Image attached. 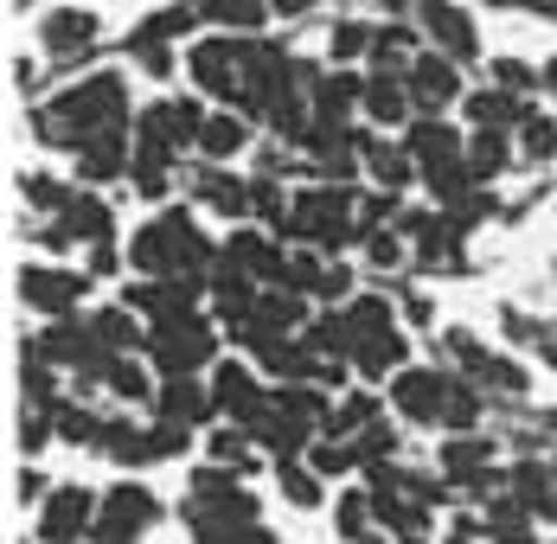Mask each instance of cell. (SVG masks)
<instances>
[{
    "label": "cell",
    "instance_id": "1",
    "mask_svg": "<svg viewBox=\"0 0 557 544\" xmlns=\"http://www.w3.org/2000/svg\"><path fill=\"white\" fill-rule=\"evenodd\" d=\"M122 122H135L122 71H90L84 84H71V90H58L52 103L33 109V135H39L46 148H64V154H77L84 141L110 135Z\"/></svg>",
    "mask_w": 557,
    "mask_h": 544
},
{
    "label": "cell",
    "instance_id": "2",
    "mask_svg": "<svg viewBox=\"0 0 557 544\" xmlns=\"http://www.w3.org/2000/svg\"><path fill=\"white\" fill-rule=\"evenodd\" d=\"M128 270L141 282H206L212 288V270H219V244L199 231V218H186V206H168L148 224H135L128 237Z\"/></svg>",
    "mask_w": 557,
    "mask_h": 544
},
{
    "label": "cell",
    "instance_id": "3",
    "mask_svg": "<svg viewBox=\"0 0 557 544\" xmlns=\"http://www.w3.org/2000/svg\"><path fill=\"white\" fill-rule=\"evenodd\" d=\"M282 237H288L295 250L339 257L346 244H359V193H352V186H327V180L301 186V193H295V206H288Z\"/></svg>",
    "mask_w": 557,
    "mask_h": 544
},
{
    "label": "cell",
    "instance_id": "4",
    "mask_svg": "<svg viewBox=\"0 0 557 544\" xmlns=\"http://www.w3.org/2000/svg\"><path fill=\"white\" fill-rule=\"evenodd\" d=\"M186 77L206 103L237 109L244 97V77H250V39L244 33H212V39H193L186 46Z\"/></svg>",
    "mask_w": 557,
    "mask_h": 544
},
{
    "label": "cell",
    "instance_id": "5",
    "mask_svg": "<svg viewBox=\"0 0 557 544\" xmlns=\"http://www.w3.org/2000/svg\"><path fill=\"white\" fill-rule=\"evenodd\" d=\"M148 359L161 379H199L206 366H219V326L212 314H180V321L148 326Z\"/></svg>",
    "mask_w": 557,
    "mask_h": 544
},
{
    "label": "cell",
    "instance_id": "6",
    "mask_svg": "<svg viewBox=\"0 0 557 544\" xmlns=\"http://www.w3.org/2000/svg\"><path fill=\"white\" fill-rule=\"evenodd\" d=\"M219 263L237 275H250L257 288H282V275H288V250H282L276 231H263V224H231V237L219 244Z\"/></svg>",
    "mask_w": 557,
    "mask_h": 544
},
{
    "label": "cell",
    "instance_id": "7",
    "mask_svg": "<svg viewBox=\"0 0 557 544\" xmlns=\"http://www.w3.org/2000/svg\"><path fill=\"white\" fill-rule=\"evenodd\" d=\"M90 288V270H58V263H26L20 270V301L46 321H71Z\"/></svg>",
    "mask_w": 557,
    "mask_h": 544
},
{
    "label": "cell",
    "instance_id": "8",
    "mask_svg": "<svg viewBox=\"0 0 557 544\" xmlns=\"http://www.w3.org/2000/svg\"><path fill=\"white\" fill-rule=\"evenodd\" d=\"M154 519H161V499L148 487H135V481H122V487L103 493V512H97V532H90V539L97 544H135Z\"/></svg>",
    "mask_w": 557,
    "mask_h": 544
},
{
    "label": "cell",
    "instance_id": "9",
    "mask_svg": "<svg viewBox=\"0 0 557 544\" xmlns=\"http://www.w3.org/2000/svg\"><path fill=\"white\" fill-rule=\"evenodd\" d=\"M417 26H423L430 52L455 58V64H474V58H481L474 13H468V7H455V0H417Z\"/></svg>",
    "mask_w": 557,
    "mask_h": 544
},
{
    "label": "cell",
    "instance_id": "10",
    "mask_svg": "<svg viewBox=\"0 0 557 544\" xmlns=\"http://www.w3.org/2000/svg\"><path fill=\"white\" fill-rule=\"evenodd\" d=\"M448 366H404L397 379H391V404H397V417L404 423H436L443 430V404H448Z\"/></svg>",
    "mask_w": 557,
    "mask_h": 544
},
{
    "label": "cell",
    "instance_id": "11",
    "mask_svg": "<svg viewBox=\"0 0 557 544\" xmlns=\"http://www.w3.org/2000/svg\"><path fill=\"white\" fill-rule=\"evenodd\" d=\"M103 499L90 487H52L39 506V539L46 544H84V532H97Z\"/></svg>",
    "mask_w": 557,
    "mask_h": 544
},
{
    "label": "cell",
    "instance_id": "12",
    "mask_svg": "<svg viewBox=\"0 0 557 544\" xmlns=\"http://www.w3.org/2000/svg\"><path fill=\"white\" fill-rule=\"evenodd\" d=\"M90 46H97V13H84V7H46L39 13V52L52 64H84Z\"/></svg>",
    "mask_w": 557,
    "mask_h": 544
},
{
    "label": "cell",
    "instance_id": "13",
    "mask_svg": "<svg viewBox=\"0 0 557 544\" xmlns=\"http://www.w3.org/2000/svg\"><path fill=\"white\" fill-rule=\"evenodd\" d=\"M404 84H410V103H417V115H443V109H461V64L443 52H423L410 71H404Z\"/></svg>",
    "mask_w": 557,
    "mask_h": 544
},
{
    "label": "cell",
    "instance_id": "14",
    "mask_svg": "<svg viewBox=\"0 0 557 544\" xmlns=\"http://www.w3.org/2000/svg\"><path fill=\"white\" fill-rule=\"evenodd\" d=\"M212 397H219V417H237V430H250L270 410V391L257 379V366H237V359L212 366Z\"/></svg>",
    "mask_w": 557,
    "mask_h": 544
},
{
    "label": "cell",
    "instance_id": "15",
    "mask_svg": "<svg viewBox=\"0 0 557 544\" xmlns=\"http://www.w3.org/2000/svg\"><path fill=\"white\" fill-rule=\"evenodd\" d=\"M199 295H212V288H206V282H180V275H173V282H141V275H135V282H128V295H122V308H135V314H141V321H180V314H193V308H199Z\"/></svg>",
    "mask_w": 557,
    "mask_h": 544
},
{
    "label": "cell",
    "instance_id": "16",
    "mask_svg": "<svg viewBox=\"0 0 557 544\" xmlns=\"http://www.w3.org/2000/svg\"><path fill=\"white\" fill-rule=\"evenodd\" d=\"M186 193H193V206H206V212L212 218H231V224H244V218H250V180H244V173H231V166H199V173H193V186H186Z\"/></svg>",
    "mask_w": 557,
    "mask_h": 544
},
{
    "label": "cell",
    "instance_id": "17",
    "mask_svg": "<svg viewBox=\"0 0 557 544\" xmlns=\"http://www.w3.org/2000/svg\"><path fill=\"white\" fill-rule=\"evenodd\" d=\"M359 115H366L372 128H410V122H417V103H410V84H404V71H366Z\"/></svg>",
    "mask_w": 557,
    "mask_h": 544
},
{
    "label": "cell",
    "instance_id": "18",
    "mask_svg": "<svg viewBox=\"0 0 557 544\" xmlns=\"http://www.w3.org/2000/svg\"><path fill=\"white\" fill-rule=\"evenodd\" d=\"M128 166H135V122H122V128H110V135H97V141L77 148V180H84V186L122 180Z\"/></svg>",
    "mask_w": 557,
    "mask_h": 544
},
{
    "label": "cell",
    "instance_id": "19",
    "mask_svg": "<svg viewBox=\"0 0 557 544\" xmlns=\"http://www.w3.org/2000/svg\"><path fill=\"white\" fill-rule=\"evenodd\" d=\"M443 481L448 487H494V442L487 435H448L443 442Z\"/></svg>",
    "mask_w": 557,
    "mask_h": 544
},
{
    "label": "cell",
    "instance_id": "20",
    "mask_svg": "<svg viewBox=\"0 0 557 544\" xmlns=\"http://www.w3.org/2000/svg\"><path fill=\"white\" fill-rule=\"evenodd\" d=\"M154 417L186 423V430H206V423L219 417V397H212V384H199V379H161V391H154Z\"/></svg>",
    "mask_w": 557,
    "mask_h": 544
},
{
    "label": "cell",
    "instance_id": "21",
    "mask_svg": "<svg viewBox=\"0 0 557 544\" xmlns=\"http://www.w3.org/2000/svg\"><path fill=\"white\" fill-rule=\"evenodd\" d=\"M58 224L71 231V244H115V218L110 206L97 199V193H84V186H71V199H64V212H58Z\"/></svg>",
    "mask_w": 557,
    "mask_h": 544
},
{
    "label": "cell",
    "instance_id": "22",
    "mask_svg": "<svg viewBox=\"0 0 557 544\" xmlns=\"http://www.w3.org/2000/svg\"><path fill=\"white\" fill-rule=\"evenodd\" d=\"M250 148V115H237V109H212L206 115V128H199V161H212V166H224V161H237Z\"/></svg>",
    "mask_w": 557,
    "mask_h": 544
},
{
    "label": "cell",
    "instance_id": "23",
    "mask_svg": "<svg viewBox=\"0 0 557 544\" xmlns=\"http://www.w3.org/2000/svg\"><path fill=\"white\" fill-rule=\"evenodd\" d=\"M461 115H468V128H519L532 115V97H506L500 84H481L461 97Z\"/></svg>",
    "mask_w": 557,
    "mask_h": 544
},
{
    "label": "cell",
    "instance_id": "24",
    "mask_svg": "<svg viewBox=\"0 0 557 544\" xmlns=\"http://www.w3.org/2000/svg\"><path fill=\"white\" fill-rule=\"evenodd\" d=\"M512 161H525V154H519V128H468V166H474L481 186L500 180Z\"/></svg>",
    "mask_w": 557,
    "mask_h": 544
},
{
    "label": "cell",
    "instance_id": "25",
    "mask_svg": "<svg viewBox=\"0 0 557 544\" xmlns=\"http://www.w3.org/2000/svg\"><path fill=\"white\" fill-rule=\"evenodd\" d=\"M404 148L417 154V166H430V161H448V154H468V135H461L448 115H417V122L404 128Z\"/></svg>",
    "mask_w": 557,
    "mask_h": 544
},
{
    "label": "cell",
    "instance_id": "26",
    "mask_svg": "<svg viewBox=\"0 0 557 544\" xmlns=\"http://www.w3.org/2000/svg\"><path fill=\"white\" fill-rule=\"evenodd\" d=\"M366 173H372V186H385V193H404L410 180H423L417 154H410L404 141H385V135H366Z\"/></svg>",
    "mask_w": 557,
    "mask_h": 544
},
{
    "label": "cell",
    "instance_id": "27",
    "mask_svg": "<svg viewBox=\"0 0 557 544\" xmlns=\"http://www.w3.org/2000/svg\"><path fill=\"white\" fill-rule=\"evenodd\" d=\"M404 366H410V339H404V326H397V333H379V339H359V346H352V372H359V379H372V384L397 379Z\"/></svg>",
    "mask_w": 557,
    "mask_h": 544
},
{
    "label": "cell",
    "instance_id": "28",
    "mask_svg": "<svg viewBox=\"0 0 557 544\" xmlns=\"http://www.w3.org/2000/svg\"><path fill=\"white\" fill-rule=\"evenodd\" d=\"M199 7V20L206 26H219V33H244V39H257L263 33V20L276 13L270 0H193Z\"/></svg>",
    "mask_w": 557,
    "mask_h": 544
},
{
    "label": "cell",
    "instance_id": "29",
    "mask_svg": "<svg viewBox=\"0 0 557 544\" xmlns=\"http://www.w3.org/2000/svg\"><path fill=\"white\" fill-rule=\"evenodd\" d=\"M199 26V7L186 0V7H161L154 20H141L135 33H128V52H148V46H173V39H186Z\"/></svg>",
    "mask_w": 557,
    "mask_h": 544
},
{
    "label": "cell",
    "instance_id": "30",
    "mask_svg": "<svg viewBox=\"0 0 557 544\" xmlns=\"http://www.w3.org/2000/svg\"><path fill=\"white\" fill-rule=\"evenodd\" d=\"M97 384H110L122 404H148V397L161 391V384L141 372V359H135V353H110V359L97 366Z\"/></svg>",
    "mask_w": 557,
    "mask_h": 544
},
{
    "label": "cell",
    "instance_id": "31",
    "mask_svg": "<svg viewBox=\"0 0 557 544\" xmlns=\"http://www.w3.org/2000/svg\"><path fill=\"white\" fill-rule=\"evenodd\" d=\"M532 519H539V512H532L519 493H500L481 526H487V544H532Z\"/></svg>",
    "mask_w": 557,
    "mask_h": 544
},
{
    "label": "cell",
    "instance_id": "32",
    "mask_svg": "<svg viewBox=\"0 0 557 544\" xmlns=\"http://www.w3.org/2000/svg\"><path fill=\"white\" fill-rule=\"evenodd\" d=\"M90 321V333H97V346L103 353H135V346H148V333H141V314L135 308H97V314H84Z\"/></svg>",
    "mask_w": 557,
    "mask_h": 544
},
{
    "label": "cell",
    "instance_id": "33",
    "mask_svg": "<svg viewBox=\"0 0 557 544\" xmlns=\"http://www.w3.org/2000/svg\"><path fill=\"white\" fill-rule=\"evenodd\" d=\"M173 148H135V166H128V180H135V193L141 199H168L173 193Z\"/></svg>",
    "mask_w": 557,
    "mask_h": 544
},
{
    "label": "cell",
    "instance_id": "34",
    "mask_svg": "<svg viewBox=\"0 0 557 544\" xmlns=\"http://www.w3.org/2000/svg\"><path fill=\"white\" fill-rule=\"evenodd\" d=\"M443 430H448V435H474V430H481V384H468V379H461V372L448 379Z\"/></svg>",
    "mask_w": 557,
    "mask_h": 544
},
{
    "label": "cell",
    "instance_id": "35",
    "mask_svg": "<svg viewBox=\"0 0 557 544\" xmlns=\"http://www.w3.org/2000/svg\"><path fill=\"white\" fill-rule=\"evenodd\" d=\"M372 423H379V397H372V391H346L321 435H346V442H352V435H366Z\"/></svg>",
    "mask_w": 557,
    "mask_h": 544
},
{
    "label": "cell",
    "instance_id": "36",
    "mask_svg": "<svg viewBox=\"0 0 557 544\" xmlns=\"http://www.w3.org/2000/svg\"><path fill=\"white\" fill-rule=\"evenodd\" d=\"M474 384H481V391H494V397H525V391H532L525 366H519V359H506V353H487V359L474 366Z\"/></svg>",
    "mask_w": 557,
    "mask_h": 544
},
{
    "label": "cell",
    "instance_id": "37",
    "mask_svg": "<svg viewBox=\"0 0 557 544\" xmlns=\"http://www.w3.org/2000/svg\"><path fill=\"white\" fill-rule=\"evenodd\" d=\"M519 154H525L532 166L557 161V115H545L539 103H532V115L519 122Z\"/></svg>",
    "mask_w": 557,
    "mask_h": 544
},
{
    "label": "cell",
    "instance_id": "38",
    "mask_svg": "<svg viewBox=\"0 0 557 544\" xmlns=\"http://www.w3.org/2000/svg\"><path fill=\"white\" fill-rule=\"evenodd\" d=\"M161 109H168V128H173V141H180V154L186 148H199V128H206V97H161Z\"/></svg>",
    "mask_w": 557,
    "mask_h": 544
},
{
    "label": "cell",
    "instance_id": "39",
    "mask_svg": "<svg viewBox=\"0 0 557 544\" xmlns=\"http://www.w3.org/2000/svg\"><path fill=\"white\" fill-rule=\"evenodd\" d=\"M308 468H314L321 481H334V474H352V468H359V448H352L346 435H314V448H308Z\"/></svg>",
    "mask_w": 557,
    "mask_h": 544
},
{
    "label": "cell",
    "instance_id": "40",
    "mask_svg": "<svg viewBox=\"0 0 557 544\" xmlns=\"http://www.w3.org/2000/svg\"><path fill=\"white\" fill-rule=\"evenodd\" d=\"M276 487L288 506H321V474L295 455V461H276Z\"/></svg>",
    "mask_w": 557,
    "mask_h": 544
},
{
    "label": "cell",
    "instance_id": "41",
    "mask_svg": "<svg viewBox=\"0 0 557 544\" xmlns=\"http://www.w3.org/2000/svg\"><path fill=\"white\" fill-rule=\"evenodd\" d=\"M372 39H379V26H366V20H339L334 39H327V52H334V64H366V58H372Z\"/></svg>",
    "mask_w": 557,
    "mask_h": 544
},
{
    "label": "cell",
    "instance_id": "42",
    "mask_svg": "<svg viewBox=\"0 0 557 544\" xmlns=\"http://www.w3.org/2000/svg\"><path fill=\"white\" fill-rule=\"evenodd\" d=\"M487 84H500L506 97H532V90H545V77H539V71L525 64V58H494Z\"/></svg>",
    "mask_w": 557,
    "mask_h": 544
},
{
    "label": "cell",
    "instance_id": "43",
    "mask_svg": "<svg viewBox=\"0 0 557 544\" xmlns=\"http://www.w3.org/2000/svg\"><path fill=\"white\" fill-rule=\"evenodd\" d=\"M366 263H372V270H404V263H410V237H404L397 224H391V231H372V237H366Z\"/></svg>",
    "mask_w": 557,
    "mask_h": 544
},
{
    "label": "cell",
    "instance_id": "44",
    "mask_svg": "<svg viewBox=\"0 0 557 544\" xmlns=\"http://www.w3.org/2000/svg\"><path fill=\"white\" fill-rule=\"evenodd\" d=\"M52 417H58V435H64V442H90V448L103 442V423H110V417H97V410H77V404H58Z\"/></svg>",
    "mask_w": 557,
    "mask_h": 544
},
{
    "label": "cell",
    "instance_id": "45",
    "mask_svg": "<svg viewBox=\"0 0 557 544\" xmlns=\"http://www.w3.org/2000/svg\"><path fill=\"white\" fill-rule=\"evenodd\" d=\"M352 448H359V468H385L391 455H397V430H391L385 417L372 423L366 435H352Z\"/></svg>",
    "mask_w": 557,
    "mask_h": 544
},
{
    "label": "cell",
    "instance_id": "46",
    "mask_svg": "<svg viewBox=\"0 0 557 544\" xmlns=\"http://www.w3.org/2000/svg\"><path fill=\"white\" fill-rule=\"evenodd\" d=\"M206 448H212V468H237V474L250 468V430H212Z\"/></svg>",
    "mask_w": 557,
    "mask_h": 544
},
{
    "label": "cell",
    "instance_id": "47",
    "mask_svg": "<svg viewBox=\"0 0 557 544\" xmlns=\"http://www.w3.org/2000/svg\"><path fill=\"white\" fill-rule=\"evenodd\" d=\"M20 193H26L39 212H52V218L64 212V199H71V186H58V180H46V173H26V180H20Z\"/></svg>",
    "mask_w": 557,
    "mask_h": 544
},
{
    "label": "cell",
    "instance_id": "48",
    "mask_svg": "<svg viewBox=\"0 0 557 544\" xmlns=\"http://www.w3.org/2000/svg\"><path fill=\"white\" fill-rule=\"evenodd\" d=\"M135 64L148 71V77H173L180 64H173V46H148V52H135Z\"/></svg>",
    "mask_w": 557,
    "mask_h": 544
},
{
    "label": "cell",
    "instance_id": "49",
    "mask_svg": "<svg viewBox=\"0 0 557 544\" xmlns=\"http://www.w3.org/2000/svg\"><path fill=\"white\" fill-rule=\"evenodd\" d=\"M270 7H276V20H308L321 0H270Z\"/></svg>",
    "mask_w": 557,
    "mask_h": 544
},
{
    "label": "cell",
    "instance_id": "50",
    "mask_svg": "<svg viewBox=\"0 0 557 544\" xmlns=\"http://www.w3.org/2000/svg\"><path fill=\"white\" fill-rule=\"evenodd\" d=\"M494 7H519V13H539V20H557V0H494Z\"/></svg>",
    "mask_w": 557,
    "mask_h": 544
},
{
    "label": "cell",
    "instance_id": "51",
    "mask_svg": "<svg viewBox=\"0 0 557 544\" xmlns=\"http://www.w3.org/2000/svg\"><path fill=\"white\" fill-rule=\"evenodd\" d=\"M90 275H115V244H97L90 250Z\"/></svg>",
    "mask_w": 557,
    "mask_h": 544
},
{
    "label": "cell",
    "instance_id": "52",
    "mask_svg": "<svg viewBox=\"0 0 557 544\" xmlns=\"http://www.w3.org/2000/svg\"><path fill=\"white\" fill-rule=\"evenodd\" d=\"M20 499H46V474L26 468V474H20Z\"/></svg>",
    "mask_w": 557,
    "mask_h": 544
},
{
    "label": "cell",
    "instance_id": "53",
    "mask_svg": "<svg viewBox=\"0 0 557 544\" xmlns=\"http://www.w3.org/2000/svg\"><path fill=\"white\" fill-rule=\"evenodd\" d=\"M404 314L423 326V321H430V295H404Z\"/></svg>",
    "mask_w": 557,
    "mask_h": 544
},
{
    "label": "cell",
    "instance_id": "54",
    "mask_svg": "<svg viewBox=\"0 0 557 544\" xmlns=\"http://www.w3.org/2000/svg\"><path fill=\"white\" fill-rule=\"evenodd\" d=\"M539 77H545V97H557V58H545V64H539Z\"/></svg>",
    "mask_w": 557,
    "mask_h": 544
},
{
    "label": "cell",
    "instance_id": "55",
    "mask_svg": "<svg viewBox=\"0 0 557 544\" xmlns=\"http://www.w3.org/2000/svg\"><path fill=\"white\" fill-rule=\"evenodd\" d=\"M539 353H545V366L557 372V333H545V339H539Z\"/></svg>",
    "mask_w": 557,
    "mask_h": 544
},
{
    "label": "cell",
    "instance_id": "56",
    "mask_svg": "<svg viewBox=\"0 0 557 544\" xmlns=\"http://www.w3.org/2000/svg\"><path fill=\"white\" fill-rule=\"evenodd\" d=\"M545 435H557V410H545Z\"/></svg>",
    "mask_w": 557,
    "mask_h": 544
},
{
    "label": "cell",
    "instance_id": "57",
    "mask_svg": "<svg viewBox=\"0 0 557 544\" xmlns=\"http://www.w3.org/2000/svg\"><path fill=\"white\" fill-rule=\"evenodd\" d=\"M20 7H46V0H20Z\"/></svg>",
    "mask_w": 557,
    "mask_h": 544
}]
</instances>
